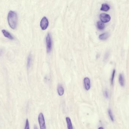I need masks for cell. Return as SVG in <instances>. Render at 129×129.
<instances>
[{"instance_id":"1","label":"cell","mask_w":129,"mask_h":129,"mask_svg":"<svg viewBox=\"0 0 129 129\" xmlns=\"http://www.w3.org/2000/svg\"><path fill=\"white\" fill-rule=\"evenodd\" d=\"M8 21L10 27L12 29H15L17 22V15L15 12L12 11L9 12L8 16Z\"/></svg>"},{"instance_id":"2","label":"cell","mask_w":129,"mask_h":129,"mask_svg":"<svg viewBox=\"0 0 129 129\" xmlns=\"http://www.w3.org/2000/svg\"><path fill=\"white\" fill-rule=\"evenodd\" d=\"M47 51L48 53H49L51 51L52 47V40L51 36L49 33H48L46 39Z\"/></svg>"},{"instance_id":"3","label":"cell","mask_w":129,"mask_h":129,"mask_svg":"<svg viewBox=\"0 0 129 129\" xmlns=\"http://www.w3.org/2000/svg\"><path fill=\"white\" fill-rule=\"evenodd\" d=\"M38 121L40 129H46L44 117L42 113H40L38 116Z\"/></svg>"},{"instance_id":"4","label":"cell","mask_w":129,"mask_h":129,"mask_svg":"<svg viewBox=\"0 0 129 129\" xmlns=\"http://www.w3.org/2000/svg\"><path fill=\"white\" fill-rule=\"evenodd\" d=\"M100 18L103 23L109 22L111 20V17L109 15L106 13H101L100 15Z\"/></svg>"},{"instance_id":"5","label":"cell","mask_w":129,"mask_h":129,"mask_svg":"<svg viewBox=\"0 0 129 129\" xmlns=\"http://www.w3.org/2000/svg\"><path fill=\"white\" fill-rule=\"evenodd\" d=\"M40 25L42 30H45L47 28L48 25V20L46 17H44L42 19Z\"/></svg>"},{"instance_id":"6","label":"cell","mask_w":129,"mask_h":129,"mask_svg":"<svg viewBox=\"0 0 129 129\" xmlns=\"http://www.w3.org/2000/svg\"><path fill=\"white\" fill-rule=\"evenodd\" d=\"M84 86L85 89L87 91H88L90 88V80L88 77H86L84 79Z\"/></svg>"},{"instance_id":"7","label":"cell","mask_w":129,"mask_h":129,"mask_svg":"<svg viewBox=\"0 0 129 129\" xmlns=\"http://www.w3.org/2000/svg\"><path fill=\"white\" fill-rule=\"evenodd\" d=\"M2 32L3 33L5 37H6V38H8L10 40H14V38L13 36L8 31H7L6 30H2Z\"/></svg>"},{"instance_id":"8","label":"cell","mask_w":129,"mask_h":129,"mask_svg":"<svg viewBox=\"0 0 129 129\" xmlns=\"http://www.w3.org/2000/svg\"><path fill=\"white\" fill-rule=\"evenodd\" d=\"M57 92H58V94L60 96H62L64 93V90L63 87L62 85L59 84L57 86Z\"/></svg>"},{"instance_id":"9","label":"cell","mask_w":129,"mask_h":129,"mask_svg":"<svg viewBox=\"0 0 129 129\" xmlns=\"http://www.w3.org/2000/svg\"><path fill=\"white\" fill-rule=\"evenodd\" d=\"M66 120L67 121L68 129H73L72 124L71 123V120L70 118L67 117L66 118Z\"/></svg>"},{"instance_id":"10","label":"cell","mask_w":129,"mask_h":129,"mask_svg":"<svg viewBox=\"0 0 129 129\" xmlns=\"http://www.w3.org/2000/svg\"><path fill=\"white\" fill-rule=\"evenodd\" d=\"M110 35L109 33H105L101 34L99 36V38L102 40H106L109 37Z\"/></svg>"},{"instance_id":"11","label":"cell","mask_w":129,"mask_h":129,"mask_svg":"<svg viewBox=\"0 0 129 129\" xmlns=\"http://www.w3.org/2000/svg\"><path fill=\"white\" fill-rule=\"evenodd\" d=\"M97 28L100 30H103L105 27V24L101 21H98L97 23Z\"/></svg>"},{"instance_id":"12","label":"cell","mask_w":129,"mask_h":129,"mask_svg":"<svg viewBox=\"0 0 129 129\" xmlns=\"http://www.w3.org/2000/svg\"><path fill=\"white\" fill-rule=\"evenodd\" d=\"M110 7L109 5L106 4H102L100 10L105 12H107L110 10Z\"/></svg>"},{"instance_id":"13","label":"cell","mask_w":129,"mask_h":129,"mask_svg":"<svg viewBox=\"0 0 129 129\" xmlns=\"http://www.w3.org/2000/svg\"><path fill=\"white\" fill-rule=\"evenodd\" d=\"M119 81L120 84L121 86H123L124 85V77L122 74H120L119 76Z\"/></svg>"},{"instance_id":"14","label":"cell","mask_w":129,"mask_h":129,"mask_svg":"<svg viewBox=\"0 0 129 129\" xmlns=\"http://www.w3.org/2000/svg\"><path fill=\"white\" fill-rule=\"evenodd\" d=\"M32 62V57L31 55H29L27 59V67L28 69L30 68Z\"/></svg>"},{"instance_id":"15","label":"cell","mask_w":129,"mask_h":129,"mask_svg":"<svg viewBox=\"0 0 129 129\" xmlns=\"http://www.w3.org/2000/svg\"><path fill=\"white\" fill-rule=\"evenodd\" d=\"M115 73H116V70L114 69V70H113V71L112 76H111V84H112V85H113V82H114V78Z\"/></svg>"},{"instance_id":"16","label":"cell","mask_w":129,"mask_h":129,"mask_svg":"<svg viewBox=\"0 0 129 129\" xmlns=\"http://www.w3.org/2000/svg\"><path fill=\"white\" fill-rule=\"evenodd\" d=\"M108 114H109V116H110V119H111V120L112 121H114V117H113V116L112 111H111L110 109H109L108 111Z\"/></svg>"},{"instance_id":"17","label":"cell","mask_w":129,"mask_h":129,"mask_svg":"<svg viewBox=\"0 0 129 129\" xmlns=\"http://www.w3.org/2000/svg\"><path fill=\"white\" fill-rule=\"evenodd\" d=\"M25 129H30V126H29V121L28 119L26 120V123H25Z\"/></svg>"},{"instance_id":"18","label":"cell","mask_w":129,"mask_h":129,"mask_svg":"<svg viewBox=\"0 0 129 129\" xmlns=\"http://www.w3.org/2000/svg\"><path fill=\"white\" fill-rule=\"evenodd\" d=\"M104 94H105V97L106 98H108L109 97V95H108V92L107 91H105V93H104Z\"/></svg>"},{"instance_id":"19","label":"cell","mask_w":129,"mask_h":129,"mask_svg":"<svg viewBox=\"0 0 129 129\" xmlns=\"http://www.w3.org/2000/svg\"><path fill=\"white\" fill-rule=\"evenodd\" d=\"M34 129H38V127L36 126V125H34Z\"/></svg>"},{"instance_id":"20","label":"cell","mask_w":129,"mask_h":129,"mask_svg":"<svg viewBox=\"0 0 129 129\" xmlns=\"http://www.w3.org/2000/svg\"><path fill=\"white\" fill-rule=\"evenodd\" d=\"M98 129H103V127H99V128H98Z\"/></svg>"}]
</instances>
